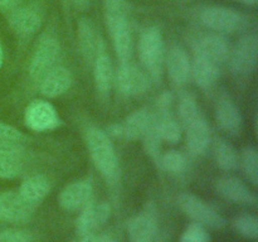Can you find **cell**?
<instances>
[{
    "label": "cell",
    "mask_w": 258,
    "mask_h": 242,
    "mask_svg": "<svg viewBox=\"0 0 258 242\" xmlns=\"http://www.w3.org/2000/svg\"><path fill=\"white\" fill-rule=\"evenodd\" d=\"M237 2L242 3V4H244V5H254L258 0H237Z\"/></svg>",
    "instance_id": "7bdbcfd3"
},
{
    "label": "cell",
    "mask_w": 258,
    "mask_h": 242,
    "mask_svg": "<svg viewBox=\"0 0 258 242\" xmlns=\"http://www.w3.org/2000/svg\"><path fill=\"white\" fill-rule=\"evenodd\" d=\"M139 58L148 77L153 81H160L165 65V47L159 28H148L140 35Z\"/></svg>",
    "instance_id": "7a4b0ae2"
},
{
    "label": "cell",
    "mask_w": 258,
    "mask_h": 242,
    "mask_svg": "<svg viewBox=\"0 0 258 242\" xmlns=\"http://www.w3.org/2000/svg\"><path fill=\"white\" fill-rule=\"evenodd\" d=\"M180 242H211V236L206 227L193 222L185 228Z\"/></svg>",
    "instance_id": "e575fe53"
},
{
    "label": "cell",
    "mask_w": 258,
    "mask_h": 242,
    "mask_svg": "<svg viewBox=\"0 0 258 242\" xmlns=\"http://www.w3.org/2000/svg\"><path fill=\"white\" fill-rule=\"evenodd\" d=\"M110 34L112 37V44L120 63L131 60L134 50L133 34H131L130 25H128L127 18L115 23L108 28Z\"/></svg>",
    "instance_id": "603a6c76"
},
{
    "label": "cell",
    "mask_w": 258,
    "mask_h": 242,
    "mask_svg": "<svg viewBox=\"0 0 258 242\" xmlns=\"http://www.w3.org/2000/svg\"><path fill=\"white\" fill-rule=\"evenodd\" d=\"M22 131L18 130L14 126L0 121V141L4 143H17L19 144L23 140Z\"/></svg>",
    "instance_id": "8d00e7d4"
},
{
    "label": "cell",
    "mask_w": 258,
    "mask_h": 242,
    "mask_svg": "<svg viewBox=\"0 0 258 242\" xmlns=\"http://www.w3.org/2000/svg\"><path fill=\"white\" fill-rule=\"evenodd\" d=\"M149 80L150 78L148 77L145 71L134 65L131 60L120 63V67L115 73V83L117 90L127 97L139 96L145 92L146 88L149 87Z\"/></svg>",
    "instance_id": "ba28073f"
},
{
    "label": "cell",
    "mask_w": 258,
    "mask_h": 242,
    "mask_svg": "<svg viewBox=\"0 0 258 242\" xmlns=\"http://www.w3.org/2000/svg\"><path fill=\"white\" fill-rule=\"evenodd\" d=\"M173 101V95L170 92H164L156 101V110H171Z\"/></svg>",
    "instance_id": "74e56055"
},
{
    "label": "cell",
    "mask_w": 258,
    "mask_h": 242,
    "mask_svg": "<svg viewBox=\"0 0 258 242\" xmlns=\"http://www.w3.org/2000/svg\"><path fill=\"white\" fill-rule=\"evenodd\" d=\"M155 116L146 108L136 110L127 116L122 123L112 125L107 131V135L113 138L122 139V140H138L144 136L148 129L153 125Z\"/></svg>",
    "instance_id": "52a82bcc"
},
{
    "label": "cell",
    "mask_w": 258,
    "mask_h": 242,
    "mask_svg": "<svg viewBox=\"0 0 258 242\" xmlns=\"http://www.w3.org/2000/svg\"><path fill=\"white\" fill-rule=\"evenodd\" d=\"M217 193L227 201L242 206H254L257 203V196L236 176H223L216 183Z\"/></svg>",
    "instance_id": "5bb4252c"
},
{
    "label": "cell",
    "mask_w": 258,
    "mask_h": 242,
    "mask_svg": "<svg viewBox=\"0 0 258 242\" xmlns=\"http://www.w3.org/2000/svg\"><path fill=\"white\" fill-rule=\"evenodd\" d=\"M222 66L217 65L213 60L199 54H194V59L191 62L190 78H193L197 86L201 88L208 90L217 83L221 77Z\"/></svg>",
    "instance_id": "44dd1931"
},
{
    "label": "cell",
    "mask_w": 258,
    "mask_h": 242,
    "mask_svg": "<svg viewBox=\"0 0 258 242\" xmlns=\"http://www.w3.org/2000/svg\"><path fill=\"white\" fill-rule=\"evenodd\" d=\"M78 43L85 59L90 62H93L101 53L105 52L98 28L91 19L85 18L78 23Z\"/></svg>",
    "instance_id": "2e32d148"
},
{
    "label": "cell",
    "mask_w": 258,
    "mask_h": 242,
    "mask_svg": "<svg viewBox=\"0 0 258 242\" xmlns=\"http://www.w3.org/2000/svg\"><path fill=\"white\" fill-rule=\"evenodd\" d=\"M233 227L241 236L248 239H257L258 219L252 214H242L233 221Z\"/></svg>",
    "instance_id": "1f68e13d"
},
{
    "label": "cell",
    "mask_w": 258,
    "mask_h": 242,
    "mask_svg": "<svg viewBox=\"0 0 258 242\" xmlns=\"http://www.w3.org/2000/svg\"><path fill=\"white\" fill-rule=\"evenodd\" d=\"M18 192L25 201L37 207L49 194L50 182L44 175H32L23 182Z\"/></svg>",
    "instance_id": "484cf974"
},
{
    "label": "cell",
    "mask_w": 258,
    "mask_h": 242,
    "mask_svg": "<svg viewBox=\"0 0 258 242\" xmlns=\"http://www.w3.org/2000/svg\"><path fill=\"white\" fill-rule=\"evenodd\" d=\"M95 242H116L115 238L108 234H100V236H96Z\"/></svg>",
    "instance_id": "ab89813d"
},
{
    "label": "cell",
    "mask_w": 258,
    "mask_h": 242,
    "mask_svg": "<svg viewBox=\"0 0 258 242\" xmlns=\"http://www.w3.org/2000/svg\"><path fill=\"white\" fill-rule=\"evenodd\" d=\"M186 146L193 155H203L212 143V131L203 115L184 126Z\"/></svg>",
    "instance_id": "e0dca14e"
},
{
    "label": "cell",
    "mask_w": 258,
    "mask_h": 242,
    "mask_svg": "<svg viewBox=\"0 0 258 242\" xmlns=\"http://www.w3.org/2000/svg\"><path fill=\"white\" fill-rule=\"evenodd\" d=\"M111 216V207L106 202L91 201L80 212L76 223V229L81 237L95 233L96 229L102 227Z\"/></svg>",
    "instance_id": "8fae6325"
},
{
    "label": "cell",
    "mask_w": 258,
    "mask_h": 242,
    "mask_svg": "<svg viewBox=\"0 0 258 242\" xmlns=\"http://www.w3.org/2000/svg\"><path fill=\"white\" fill-rule=\"evenodd\" d=\"M178 112L179 118H180L183 126H185L186 124L196 120L197 117H199V116L202 115V112L199 111L198 105H197L196 102V98L191 95H184L183 97L179 100Z\"/></svg>",
    "instance_id": "d6a6232c"
},
{
    "label": "cell",
    "mask_w": 258,
    "mask_h": 242,
    "mask_svg": "<svg viewBox=\"0 0 258 242\" xmlns=\"http://www.w3.org/2000/svg\"><path fill=\"white\" fill-rule=\"evenodd\" d=\"M86 143L91 159L106 182L116 183L120 175V165L107 133L98 128H90L86 133Z\"/></svg>",
    "instance_id": "6da1fadb"
},
{
    "label": "cell",
    "mask_w": 258,
    "mask_h": 242,
    "mask_svg": "<svg viewBox=\"0 0 258 242\" xmlns=\"http://www.w3.org/2000/svg\"><path fill=\"white\" fill-rule=\"evenodd\" d=\"M231 70L238 76L253 73L258 62V38L256 34H246L239 38L234 49L229 53Z\"/></svg>",
    "instance_id": "5b68a950"
},
{
    "label": "cell",
    "mask_w": 258,
    "mask_h": 242,
    "mask_svg": "<svg viewBox=\"0 0 258 242\" xmlns=\"http://www.w3.org/2000/svg\"><path fill=\"white\" fill-rule=\"evenodd\" d=\"M60 59V45L54 37L45 34L39 38L35 45L29 65V75L32 80L39 82L48 72L55 68Z\"/></svg>",
    "instance_id": "3957f363"
},
{
    "label": "cell",
    "mask_w": 258,
    "mask_h": 242,
    "mask_svg": "<svg viewBox=\"0 0 258 242\" xmlns=\"http://www.w3.org/2000/svg\"><path fill=\"white\" fill-rule=\"evenodd\" d=\"M239 163L242 164L244 174L247 179L251 182L253 186L258 183V154L253 146H247L242 150L239 156Z\"/></svg>",
    "instance_id": "f546056e"
},
{
    "label": "cell",
    "mask_w": 258,
    "mask_h": 242,
    "mask_svg": "<svg viewBox=\"0 0 258 242\" xmlns=\"http://www.w3.org/2000/svg\"><path fill=\"white\" fill-rule=\"evenodd\" d=\"M155 124L158 128L161 140L170 144L179 143L181 138V126L179 121L174 117L171 110H156Z\"/></svg>",
    "instance_id": "4316f807"
},
{
    "label": "cell",
    "mask_w": 258,
    "mask_h": 242,
    "mask_svg": "<svg viewBox=\"0 0 258 242\" xmlns=\"http://www.w3.org/2000/svg\"><path fill=\"white\" fill-rule=\"evenodd\" d=\"M165 65L171 81L175 85H185L190 80L191 60L181 47H173L165 57Z\"/></svg>",
    "instance_id": "ffe728a7"
},
{
    "label": "cell",
    "mask_w": 258,
    "mask_h": 242,
    "mask_svg": "<svg viewBox=\"0 0 258 242\" xmlns=\"http://www.w3.org/2000/svg\"><path fill=\"white\" fill-rule=\"evenodd\" d=\"M229 53H231V48H229L228 40L223 37V34H218V33L204 35L199 39L196 47V54L208 58L222 67L228 60Z\"/></svg>",
    "instance_id": "ac0fdd59"
},
{
    "label": "cell",
    "mask_w": 258,
    "mask_h": 242,
    "mask_svg": "<svg viewBox=\"0 0 258 242\" xmlns=\"http://www.w3.org/2000/svg\"><path fill=\"white\" fill-rule=\"evenodd\" d=\"M35 206L25 201L19 192L9 191L0 193V221L23 223L32 218Z\"/></svg>",
    "instance_id": "30bf717a"
},
{
    "label": "cell",
    "mask_w": 258,
    "mask_h": 242,
    "mask_svg": "<svg viewBox=\"0 0 258 242\" xmlns=\"http://www.w3.org/2000/svg\"><path fill=\"white\" fill-rule=\"evenodd\" d=\"M3 58H4V54H3V48L0 45V67L3 66Z\"/></svg>",
    "instance_id": "ee69618b"
},
{
    "label": "cell",
    "mask_w": 258,
    "mask_h": 242,
    "mask_svg": "<svg viewBox=\"0 0 258 242\" xmlns=\"http://www.w3.org/2000/svg\"><path fill=\"white\" fill-rule=\"evenodd\" d=\"M93 187L90 180H77L60 191L59 204L66 211H81L92 201Z\"/></svg>",
    "instance_id": "9a60e30c"
},
{
    "label": "cell",
    "mask_w": 258,
    "mask_h": 242,
    "mask_svg": "<svg viewBox=\"0 0 258 242\" xmlns=\"http://www.w3.org/2000/svg\"><path fill=\"white\" fill-rule=\"evenodd\" d=\"M158 165L163 170L168 171L170 174H181L186 170L188 160L185 155L178 150H169L163 153L159 158Z\"/></svg>",
    "instance_id": "f1b7e54d"
},
{
    "label": "cell",
    "mask_w": 258,
    "mask_h": 242,
    "mask_svg": "<svg viewBox=\"0 0 258 242\" xmlns=\"http://www.w3.org/2000/svg\"><path fill=\"white\" fill-rule=\"evenodd\" d=\"M93 65V81L97 92L106 97L111 92L115 83V70L111 58L105 52L101 53L92 62Z\"/></svg>",
    "instance_id": "d4e9b609"
},
{
    "label": "cell",
    "mask_w": 258,
    "mask_h": 242,
    "mask_svg": "<svg viewBox=\"0 0 258 242\" xmlns=\"http://www.w3.org/2000/svg\"><path fill=\"white\" fill-rule=\"evenodd\" d=\"M20 0H0V10H13L18 8Z\"/></svg>",
    "instance_id": "f35d334b"
},
{
    "label": "cell",
    "mask_w": 258,
    "mask_h": 242,
    "mask_svg": "<svg viewBox=\"0 0 258 242\" xmlns=\"http://www.w3.org/2000/svg\"><path fill=\"white\" fill-rule=\"evenodd\" d=\"M213 155L216 164L224 171H234L239 166V155L234 146L226 140H217Z\"/></svg>",
    "instance_id": "83f0119b"
},
{
    "label": "cell",
    "mask_w": 258,
    "mask_h": 242,
    "mask_svg": "<svg viewBox=\"0 0 258 242\" xmlns=\"http://www.w3.org/2000/svg\"><path fill=\"white\" fill-rule=\"evenodd\" d=\"M38 83H39V90L43 96L48 98H54L70 90L73 83V76L70 70L62 66H57Z\"/></svg>",
    "instance_id": "d6986e66"
},
{
    "label": "cell",
    "mask_w": 258,
    "mask_h": 242,
    "mask_svg": "<svg viewBox=\"0 0 258 242\" xmlns=\"http://www.w3.org/2000/svg\"><path fill=\"white\" fill-rule=\"evenodd\" d=\"M24 121L30 130L39 133L53 130L60 124V118L54 106L44 100H35L28 105L25 108Z\"/></svg>",
    "instance_id": "9c48e42d"
},
{
    "label": "cell",
    "mask_w": 258,
    "mask_h": 242,
    "mask_svg": "<svg viewBox=\"0 0 258 242\" xmlns=\"http://www.w3.org/2000/svg\"><path fill=\"white\" fill-rule=\"evenodd\" d=\"M201 22L218 34H231L241 29L243 18L236 10L226 7H209L201 13Z\"/></svg>",
    "instance_id": "8992f818"
},
{
    "label": "cell",
    "mask_w": 258,
    "mask_h": 242,
    "mask_svg": "<svg viewBox=\"0 0 258 242\" xmlns=\"http://www.w3.org/2000/svg\"><path fill=\"white\" fill-rule=\"evenodd\" d=\"M33 236L24 229H4L0 232V242H32Z\"/></svg>",
    "instance_id": "d590c367"
},
{
    "label": "cell",
    "mask_w": 258,
    "mask_h": 242,
    "mask_svg": "<svg viewBox=\"0 0 258 242\" xmlns=\"http://www.w3.org/2000/svg\"><path fill=\"white\" fill-rule=\"evenodd\" d=\"M107 28L126 18V0H103Z\"/></svg>",
    "instance_id": "836d02e7"
},
{
    "label": "cell",
    "mask_w": 258,
    "mask_h": 242,
    "mask_svg": "<svg viewBox=\"0 0 258 242\" xmlns=\"http://www.w3.org/2000/svg\"><path fill=\"white\" fill-rule=\"evenodd\" d=\"M9 24L18 34L32 35L39 30L42 25V17L34 9L15 8L9 15Z\"/></svg>",
    "instance_id": "cb8c5ba5"
},
{
    "label": "cell",
    "mask_w": 258,
    "mask_h": 242,
    "mask_svg": "<svg viewBox=\"0 0 258 242\" xmlns=\"http://www.w3.org/2000/svg\"><path fill=\"white\" fill-rule=\"evenodd\" d=\"M22 170V148L19 144L0 141V178H17Z\"/></svg>",
    "instance_id": "7402d4cb"
},
{
    "label": "cell",
    "mask_w": 258,
    "mask_h": 242,
    "mask_svg": "<svg viewBox=\"0 0 258 242\" xmlns=\"http://www.w3.org/2000/svg\"><path fill=\"white\" fill-rule=\"evenodd\" d=\"M73 2H75V4L77 5V7L85 8V7H87L88 3H90V0H73Z\"/></svg>",
    "instance_id": "b9f144b4"
},
{
    "label": "cell",
    "mask_w": 258,
    "mask_h": 242,
    "mask_svg": "<svg viewBox=\"0 0 258 242\" xmlns=\"http://www.w3.org/2000/svg\"><path fill=\"white\" fill-rule=\"evenodd\" d=\"M96 241V234H88V236L81 237V239L78 242H95Z\"/></svg>",
    "instance_id": "60d3db41"
},
{
    "label": "cell",
    "mask_w": 258,
    "mask_h": 242,
    "mask_svg": "<svg viewBox=\"0 0 258 242\" xmlns=\"http://www.w3.org/2000/svg\"><path fill=\"white\" fill-rule=\"evenodd\" d=\"M130 242H154L158 234V218L155 208L148 206L143 212L136 214L128 223Z\"/></svg>",
    "instance_id": "7c38bea8"
},
{
    "label": "cell",
    "mask_w": 258,
    "mask_h": 242,
    "mask_svg": "<svg viewBox=\"0 0 258 242\" xmlns=\"http://www.w3.org/2000/svg\"><path fill=\"white\" fill-rule=\"evenodd\" d=\"M178 206L185 216L194 223L209 228L221 229L226 226V219L211 204L190 193H183L178 197Z\"/></svg>",
    "instance_id": "277c9868"
},
{
    "label": "cell",
    "mask_w": 258,
    "mask_h": 242,
    "mask_svg": "<svg viewBox=\"0 0 258 242\" xmlns=\"http://www.w3.org/2000/svg\"><path fill=\"white\" fill-rule=\"evenodd\" d=\"M216 117L219 128L229 135L236 136L242 131L243 117L241 110L229 95L223 93L217 100Z\"/></svg>",
    "instance_id": "4fadbf2b"
},
{
    "label": "cell",
    "mask_w": 258,
    "mask_h": 242,
    "mask_svg": "<svg viewBox=\"0 0 258 242\" xmlns=\"http://www.w3.org/2000/svg\"><path fill=\"white\" fill-rule=\"evenodd\" d=\"M141 140H143L144 148H145L146 153H148L149 155H150V158L153 159V160H155V163L158 164L159 158H160L161 155V141L163 140H161V136L160 134H159L158 128H156L155 120H154L153 125L148 129V131L144 134Z\"/></svg>",
    "instance_id": "4dcf8cb0"
}]
</instances>
